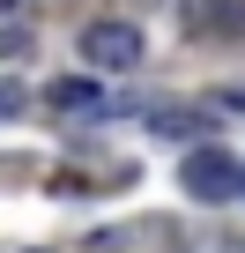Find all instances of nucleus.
I'll list each match as a JSON object with an SVG mask.
<instances>
[{
  "label": "nucleus",
  "mask_w": 245,
  "mask_h": 253,
  "mask_svg": "<svg viewBox=\"0 0 245 253\" xmlns=\"http://www.w3.org/2000/svg\"><path fill=\"white\" fill-rule=\"evenodd\" d=\"M149 126H156V134H208V112H193V104H164V112H149Z\"/></svg>",
  "instance_id": "obj_4"
},
{
  "label": "nucleus",
  "mask_w": 245,
  "mask_h": 253,
  "mask_svg": "<svg viewBox=\"0 0 245 253\" xmlns=\"http://www.w3.org/2000/svg\"><path fill=\"white\" fill-rule=\"evenodd\" d=\"M178 179H186L193 201H230V194H245V164H230L223 149H193V157L178 164Z\"/></svg>",
  "instance_id": "obj_1"
},
{
  "label": "nucleus",
  "mask_w": 245,
  "mask_h": 253,
  "mask_svg": "<svg viewBox=\"0 0 245 253\" xmlns=\"http://www.w3.org/2000/svg\"><path fill=\"white\" fill-rule=\"evenodd\" d=\"M82 52H89V67L127 75V67H141V30L134 23H89L82 30Z\"/></svg>",
  "instance_id": "obj_2"
},
{
  "label": "nucleus",
  "mask_w": 245,
  "mask_h": 253,
  "mask_svg": "<svg viewBox=\"0 0 245 253\" xmlns=\"http://www.w3.org/2000/svg\"><path fill=\"white\" fill-rule=\"evenodd\" d=\"M45 97H52V112H67V119H97V112H104L97 82H82V75H60V82H52Z\"/></svg>",
  "instance_id": "obj_3"
}]
</instances>
